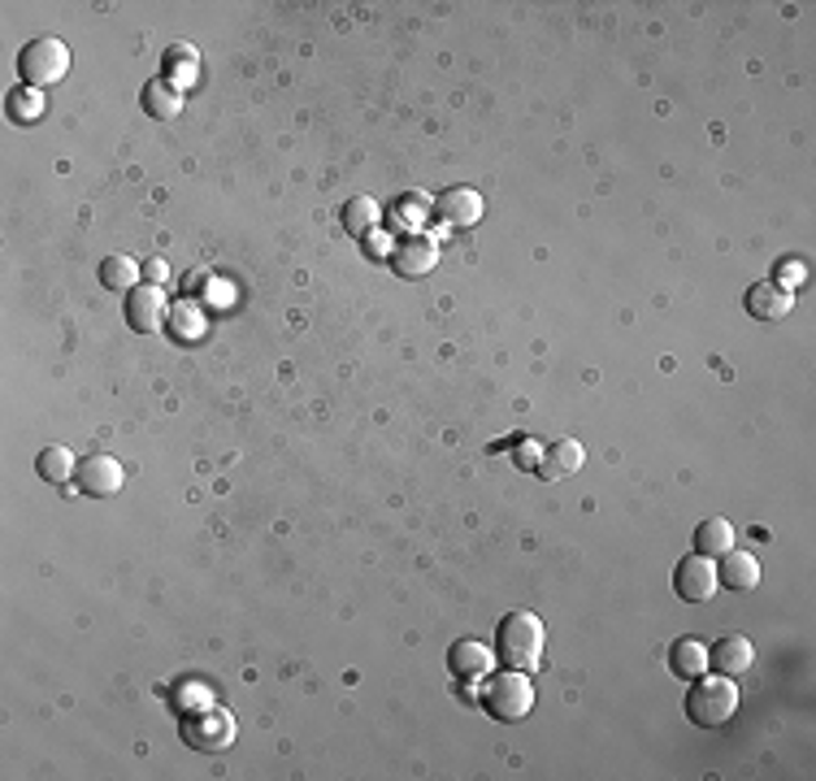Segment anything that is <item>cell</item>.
<instances>
[{"label":"cell","instance_id":"2","mask_svg":"<svg viewBox=\"0 0 816 781\" xmlns=\"http://www.w3.org/2000/svg\"><path fill=\"white\" fill-rule=\"evenodd\" d=\"M738 712V686L725 674H704L686 690V717L700 729H721Z\"/></svg>","mask_w":816,"mask_h":781},{"label":"cell","instance_id":"13","mask_svg":"<svg viewBox=\"0 0 816 781\" xmlns=\"http://www.w3.org/2000/svg\"><path fill=\"white\" fill-rule=\"evenodd\" d=\"M747 312L756 317V321H786L790 309H795V291H786V287H777L773 278L768 282H756L752 291H747Z\"/></svg>","mask_w":816,"mask_h":781},{"label":"cell","instance_id":"3","mask_svg":"<svg viewBox=\"0 0 816 781\" xmlns=\"http://www.w3.org/2000/svg\"><path fill=\"white\" fill-rule=\"evenodd\" d=\"M478 703L496 717V721H526L530 708H534V686H530V674H517V669H504V674H487L482 677V695Z\"/></svg>","mask_w":816,"mask_h":781},{"label":"cell","instance_id":"18","mask_svg":"<svg viewBox=\"0 0 816 781\" xmlns=\"http://www.w3.org/2000/svg\"><path fill=\"white\" fill-rule=\"evenodd\" d=\"M734 547V525L725 517H708L695 525V552L708 556V561H721L725 552Z\"/></svg>","mask_w":816,"mask_h":781},{"label":"cell","instance_id":"11","mask_svg":"<svg viewBox=\"0 0 816 781\" xmlns=\"http://www.w3.org/2000/svg\"><path fill=\"white\" fill-rule=\"evenodd\" d=\"M74 477H79V491H83V495H118L122 482H126L122 465H118L113 456H104V452L79 461V473H74Z\"/></svg>","mask_w":816,"mask_h":781},{"label":"cell","instance_id":"1","mask_svg":"<svg viewBox=\"0 0 816 781\" xmlns=\"http://www.w3.org/2000/svg\"><path fill=\"white\" fill-rule=\"evenodd\" d=\"M543 647H548V629L534 613L517 608L496 629V660L517 674H534L543 665Z\"/></svg>","mask_w":816,"mask_h":781},{"label":"cell","instance_id":"6","mask_svg":"<svg viewBox=\"0 0 816 781\" xmlns=\"http://www.w3.org/2000/svg\"><path fill=\"white\" fill-rule=\"evenodd\" d=\"M673 590H677V599H686V604H708L716 595V565L708 556H682L677 561V569H673Z\"/></svg>","mask_w":816,"mask_h":781},{"label":"cell","instance_id":"26","mask_svg":"<svg viewBox=\"0 0 816 781\" xmlns=\"http://www.w3.org/2000/svg\"><path fill=\"white\" fill-rule=\"evenodd\" d=\"M144 274H149V282H161L170 269H165V260H161V257H153L149 265H144Z\"/></svg>","mask_w":816,"mask_h":781},{"label":"cell","instance_id":"10","mask_svg":"<svg viewBox=\"0 0 816 781\" xmlns=\"http://www.w3.org/2000/svg\"><path fill=\"white\" fill-rule=\"evenodd\" d=\"M482 213H487V205H482V196H478L473 187H452V192H443V196L435 201V217H439L443 226H457V230L478 226Z\"/></svg>","mask_w":816,"mask_h":781},{"label":"cell","instance_id":"25","mask_svg":"<svg viewBox=\"0 0 816 781\" xmlns=\"http://www.w3.org/2000/svg\"><path fill=\"white\" fill-rule=\"evenodd\" d=\"M396 217H400L405 226H417V222L426 217V201H421V196H400V205H396Z\"/></svg>","mask_w":816,"mask_h":781},{"label":"cell","instance_id":"20","mask_svg":"<svg viewBox=\"0 0 816 781\" xmlns=\"http://www.w3.org/2000/svg\"><path fill=\"white\" fill-rule=\"evenodd\" d=\"M35 473L49 482V486H65L74 473H79V461L70 456V448H61V443H52L44 448L40 456H35Z\"/></svg>","mask_w":816,"mask_h":781},{"label":"cell","instance_id":"7","mask_svg":"<svg viewBox=\"0 0 816 781\" xmlns=\"http://www.w3.org/2000/svg\"><path fill=\"white\" fill-rule=\"evenodd\" d=\"M165 312H170V305H165V291L156 282H140L126 291V321L140 335H156L165 326Z\"/></svg>","mask_w":816,"mask_h":781},{"label":"cell","instance_id":"16","mask_svg":"<svg viewBox=\"0 0 816 781\" xmlns=\"http://www.w3.org/2000/svg\"><path fill=\"white\" fill-rule=\"evenodd\" d=\"M339 222H344V230H348V235L365 239V235H374V230H378L382 208H378L374 196H353V201H344V208H339Z\"/></svg>","mask_w":816,"mask_h":781},{"label":"cell","instance_id":"5","mask_svg":"<svg viewBox=\"0 0 816 781\" xmlns=\"http://www.w3.org/2000/svg\"><path fill=\"white\" fill-rule=\"evenodd\" d=\"M231 738H235V717L226 708H213L208 699L201 703V712L183 717V742L196 751H222L231 747Z\"/></svg>","mask_w":816,"mask_h":781},{"label":"cell","instance_id":"21","mask_svg":"<svg viewBox=\"0 0 816 781\" xmlns=\"http://www.w3.org/2000/svg\"><path fill=\"white\" fill-rule=\"evenodd\" d=\"M196 74H201V61H196V52L187 49V44H178V49L165 56V65H161V79H170L178 92L187 83H196Z\"/></svg>","mask_w":816,"mask_h":781},{"label":"cell","instance_id":"8","mask_svg":"<svg viewBox=\"0 0 816 781\" xmlns=\"http://www.w3.org/2000/svg\"><path fill=\"white\" fill-rule=\"evenodd\" d=\"M448 669L457 681H482V677L496 669V651L487 647V643H478V638H460L448 647Z\"/></svg>","mask_w":816,"mask_h":781},{"label":"cell","instance_id":"19","mask_svg":"<svg viewBox=\"0 0 816 781\" xmlns=\"http://www.w3.org/2000/svg\"><path fill=\"white\" fill-rule=\"evenodd\" d=\"M582 461H586V448H582V443H573V439H561V443H552V448H548V456H543L539 473H543V477H569V473H578V469H582Z\"/></svg>","mask_w":816,"mask_h":781},{"label":"cell","instance_id":"9","mask_svg":"<svg viewBox=\"0 0 816 781\" xmlns=\"http://www.w3.org/2000/svg\"><path fill=\"white\" fill-rule=\"evenodd\" d=\"M435 265H439V244L430 235H408L405 244H396V253H391V269L400 278H426Z\"/></svg>","mask_w":816,"mask_h":781},{"label":"cell","instance_id":"15","mask_svg":"<svg viewBox=\"0 0 816 781\" xmlns=\"http://www.w3.org/2000/svg\"><path fill=\"white\" fill-rule=\"evenodd\" d=\"M669 674L682 677V681H695V677L708 674V647L695 643V638H677L669 647Z\"/></svg>","mask_w":816,"mask_h":781},{"label":"cell","instance_id":"12","mask_svg":"<svg viewBox=\"0 0 816 781\" xmlns=\"http://www.w3.org/2000/svg\"><path fill=\"white\" fill-rule=\"evenodd\" d=\"M752 665H756V647H752L747 634H725L713 651H708V669H716V674L725 677H743Z\"/></svg>","mask_w":816,"mask_h":781},{"label":"cell","instance_id":"17","mask_svg":"<svg viewBox=\"0 0 816 781\" xmlns=\"http://www.w3.org/2000/svg\"><path fill=\"white\" fill-rule=\"evenodd\" d=\"M140 104H144V113H149V117L165 122V117H178V109H183V92H178L170 79H149Z\"/></svg>","mask_w":816,"mask_h":781},{"label":"cell","instance_id":"23","mask_svg":"<svg viewBox=\"0 0 816 781\" xmlns=\"http://www.w3.org/2000/svg\"><path fill=\"white\" fill-rule=\"evenodd\" d=\"M4 109H9V117H13V122H40V117H44V96H40V88L18 83V88L9 92Z\"/></svg>","mask_w":816,"mask_h":781},{"label":"cell","instance_id":"22","mask_svg":"<svg viewBox=\"0 0 816 781\" xmlns=\"http://www.w3.org/2000/svg\"><path fill=\"white\" fill-rule=\"evenodd\" d=\"M101 287L109 291H131V287H140V265L131 257H104L101 260Z\"/></svg>","mask_w":816,"mask_h":781},{"label":"cell","instance_id":"24","mask_svg":"<svg viewBox=\"0 0 816 781\" xmlns=\"http://www.w3.org/2000/svg\"><path fill=\"white\" fill-rule=\"evenodd\" d=\"M777 287H786V291H795V287H804L808 282V265L804 260H777V278H773Z\"/></svg>","mask_w":816,"mask_h":781},{"label":"cell","instance_id":"14","mask_svg":"<svg viewBox=\"0 0 816 781\" xmlns=\"http://www.w3.org/2000/svg\"><path fill=\"white\" fill-rule=\"evenodd\" d=\"M756 582H761V561L752 556V552H725L721 556V569H716V586H725V590H756Z\"/></svg>","mask_w":816,"mask_h":781},{"label":"cell","instance_id":"4","mask_svg":"<svg viewBox=\"0 0 816 781\" xmlns=\"http://www.w3.org/2000/svg\"><path fill=\"white\" fill-rule=\"evenodd\" d=\"M70 70V49L57 40V35H40L31 40L27 49L18 52V74L27 88H49V83H61Z\"/></svg>","mask_w":816,"mask_h":781}]
</instances>
